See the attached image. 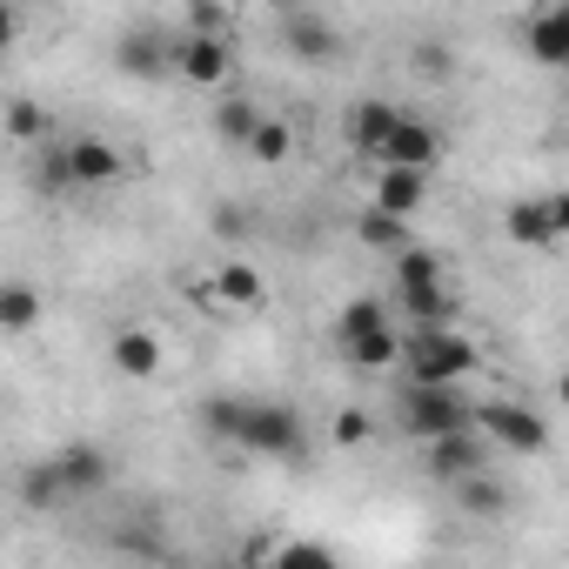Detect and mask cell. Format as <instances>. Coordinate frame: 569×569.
Masks as SVG:
<instances>
[{
    "mask_svg": "<svg viewBox=\"0 0 569 569\" xmlns=\"http://www.w3.org/2000/svg\"><path fill=\"white\" fill-rule=\"evenodd\" d=\"M396 369H402L409 389H456L462 376L482 369V356L462 329H409L396 342Z\"/></svg>",
    "mask_w": 569,
    "mask_h": 569,
    "instance_id": "cell-1",
    "label": "cell"
},
{
    "mask_svg": "<svg viewBox=\"0 0 569 569\" xmlns=\"http://www.w3.org/2000/svg\"><path fill=\"white\" fill-rule=\"evenodd\" d=\"M188 302L208 309V316H221V322H241V316L268 309V281H261V268H248V261H221V268H208L201 281H188Z\"/></svg>",
    "mask_w": 569,
    "mask_h": 569,
    "instance_id": "cell-2",
    "label": "cell"
},
{
    "mask_svg": "<svg viewBox=\"0 0 569 569\" xmlns=\"http://www.w3.org/2000/svg\"><path fill=\"white\" fill-rule=\"evenodd\" d=\"M396 422H402V436L409 442H442V436H462L469 429V402H462V389H396Z\"/></svg>",
    "mask_w": 569,
    "mask_h": 569,
    "instance_id": "cell-3",
    "label": "cell"
},
{
    "mask_svg": "<svg viewBox=\"0 0 569 569\" xmlns=\"http://www.w3.org/2000/svg\"><path fill=\"white\" fill-rule=\"evenodd\" d=\"M234 449H248V456H302V416H296L289 402H268V396H241Z\"/></svg>",
    "mask_w": 569,
    "mask_h": 569,
    "instance_id": "cell-4",
    "label": "cell"
},
{
    "mask_svg": "<svg viewBox=\"0 0 569 569\" xmlns=\"http://www.w3.org/2000/svg\"><path fill=\"white\" fill-rule=\"evenodd\" d=\"M469 429L496 449H516V456H542L549 449V422L529 409V402H482L469 409Z\"/></svg>",
    "mask_w": 569,
    "mask_h": 569,
    "instance_id": "cell-5",
    "label": "cell"
},
{
    "mask_svg": "<svg viewBox=\"0 0 569 569\" xmlns=\"http://www.w3.org/2000/svg\"><path fill=\"white\" fill-rule=\"evenodd\" d=\"M502 228L516 248H556L569 234V194H529L502 214Z\"/></svg>",
    "mask_w": 569,
    "mask_h": 569,
    "instance_id": "cell-6",
    "label": "cell"
},
{
    "mask_svg": "<svg viewBox=\"0 0 569 569\" xmlns=\"http://www.w3.org/2000/svg\"><path fill=\"white\" fill-rule=\"evenodd\" d=\"M436 161H442V134H436L422 114H409V108H402V121L389 128V141H382L376 168H409V174H429Z\"/></svg>",
    "mask_w": 569,
    "mask_h": 569,
    "instance_id": "cell-7",
    "label": "cell"
},
{
    "mask_svg": "<svg viewBox=\"0 0 569 569\" xmlns=\"http://www.w3.org/2000/svg\"><path fill=\"white\" fill-rule=\"evenodd\" d=\"M168 74H181V81H194V88H221V81L234 74V48H228V41L181 34V41L168 48Z\"/></svg>",
    "mask_w": 569,
    "mask_h": 569,
    "instance_id": "cell-8",
    "label": "cell"
},
{
    "mask_svg": "<svg viewBox=\"0 0 569 569\" xmlns=\"http://www.w3.org/2000/svg\"><path fill=\"white\" fill-rule=\"evenodd\" d=\"M54 154H61L68 188H101V181H114V174L128 168V161H121V148H114V141H101V134H74V141H61Z\"/></svg>",
    "mask_w": 569,
    "mask_h": 569,
    "instance_id": "cell-9",
    "label": "cell"
},
{
    "mask_svg": "<svg viewBox=\"0 0 569 569\" xmlns=\"http://www.w3.org/2000/svg\"><path fill=\"white\" fill-rule=\"evenodd\" d=\"M48 469H54V482H61V502L94 496V489H108V476H114V462H108L101 442H68L61 456H48Z\"/></svg>",
    "mask_w": 569,
    "mask_h": 569,
    "instance_id": "cell-10",
    "label": "cell"
},
{
    "mask_svg": "<svg viewBox=\"0 0 569 569\" xmlns=\"http://www.w3.org/2000/svg\"><path fill=\"white\" fill-rule=\"evenodd\" d=\"M274 28H281V41H289V54H302V61H336L342 54V28L329 14H316V8H289Z\"/></svg>",
    "mask_w": 569,
    "mask_h": 569,
    "instance_id": "cell-11",
    "label": "cell"
},
{
    "mask_svg": "<svg viewBox=\"0 0 569 569\" xmlns=\"http://www.w3.org/2000/svg\"><path fill=\"white\" fill-rule=\"evenodd\" d=\"M429 476L436 482H469V476H489V442L476 436V429H462V436H442V442H429Z\"/></svg>",
    "mask_w": 569,
    "mask_h": 569,
    "instance_id": "cell-12",
    "label": "cell"
},
{
    "mask_svg": "<svg viewBox=\"0 0 569 569\" xmlns=\"http://www.w3.org/2000/svg\"><path fill=\"white\" fill-rule=\"evenodd\" d=\"M396 121H402V108H396V101H382V94H362V101L349 108V121H342V128H349V148H356L362 161H376Z\"/></svg>",
    "mask_w": 569,
    "mask_h": 569,
    "instance_id": "cell-13",
    "label": "cell"
},
{
    "mask_svg": "<svg viewBox=\"0 0 569 569\" xmlns=\"http://www.w3.org/2000/svg\"><path fill=\"white\" fill-rule=\"evenodd\" d=\"M108 362H114L121 382H154L168 356H161V336H154V329H121V336L108 342Z\"/></svg>",
    "mask_w": 569,
    "mask_h": 569,
    "instance_id": "cell-14",
    "label": "cell"
},
{
    "mask_svg": "<svg viewBox=\"0 0 569 569\" xmlns=\"http://www.w3.org/2000/svg\"><path fill=\"white\" fill-rule=\"evenodd\" d=\"M429 201V174H409V168H376V214H396V221H409L416 208Z\"/></svg>",
    "mask_w": 569,
    "mask_h": 569,
    "instance_id": "cell-15",
    "label": "cell"
},
{
    "mask_svg": "<svg viewBox=\"0 0 569 569\" xmlns=\"http://www.w3.org/2000/svg\"><path fill=\"white\" fill-rule=\"evenodd\" d=\"M522 41H529V54H536L542 68H562V61H569V8H536V14L522 21Z\"/></svg>",
    "mask_w": 569,
    "mask_h": 569,
    "instance_id": "cell-16",
    "label": "cell"
},
{
    "mask_svg": "<svg viewBox=\"0 0 569 569\" xmlns=\"http://www.w3.org/2000/svg\"><path fill=\"white\" fill-rule=\"evenodd\" d=\"M396 296H402L409 329H449V322L462 316V302H456L449 281H436V289H396Z\"/></svg>",
    "mask_w": 569,
    "mask_h": 569,
    "instance_id": "cell-17",
    "label": "cell"
},
{
    "mask_svg": "<svg viewBox=\"0 0 569 569\" xmlns=\"http://www.w3.org/2000/svg\"><path fill=\"white\" fill-rule=\"evenodd\" d=\"M41 316H48V302L34 281H0V336H34Z\"/></svg>",
    "mask_w": 569,
    "mask_h": 569,
    "instance_id": "cell-18",
    "label": "cell"
},
{
    "mask_svg": "<svg viewBox=\"0 0 569 569\" xmlns=\"http://www.w3.org/2000/svg\"><path fill=\"white\" fill-rule=\"evenodd\" d=\"M168 48H174V41H161L154 28H128L114 61H121V74H141V81H154V74H168Z\"/></svg>",
    "mask_w": 569,
    "mask_h": 569,
    "instance_id": "cell-19",
    "label": "cell"
},
{
    "mask_svg": "<svg viewBox=\"0 0 569 569\" xmlns=\"http://www.w3.org/2000/svg\"><path fill=\"white\" fill-rule=\"evenodd\" d=\"M396 342H402V336H396V322H389V329L349 336V342H342V356H349V362H356L362 376H382V369H396Z\"/></svg>",
    "mask_w": 569,
    "mask_h": 569,
    "instance_id": "cell-20",
    "label": "cell"
},
{
    "mask_svg": "<svg viewBox=\"0 0 569 569\" xmlns=\"http://www.w3.org/2000/svg\"><path fill=\"white\" fill-rule=\"evenodd\" d=\"M254 128H261V108H254L248 94H221V101H214V134H221L228 148H248Z\"/></svg>",
    "mask_w": 569,
    "mask_h": 569,
    "instance_id": "cell-21",
    "label": "cell"
},
{
    "mask_svg": "<svg viewBox=\"0 0 569 569\" xmlns=\"http://www.w3.org/2000/svg\"><path fill=\"white\" fill-rule=\"evenodd\" d=\"M356 234H362V248H376V254H389V261L416 248V241H409V221H396V214H376V208L356 221Z\"/></svg>",
    "mask_w": 569,
    "mask_h": 569,
    "instance_id": "cell-22",
    "label": "cell"
},
{
    "mask_svg": "<svg viewBox=\"0 0 569 569\" xmlns=\"http://www.w3.org/2000/svg\"><path fill=\"white\" fill-rule=\"evenodd\" d=\"M289 148H296V128H289V121H274V114H261V128L248 134V161L281 168V161H289Z\"/></svg>",
    "mask_w": 569,
    "mask_h": 569,
    "instance_id": "cell-23",
    "label": "cell"
},
{
    "mask_svg": "<svg viewBox=\"0 0 569 569\" xmlns=\"http://www.w3.org/2000/svg\"><path fill=\"white\" fill-rule=\"evenodd\" d=\"M456 502H462V516H502L509 509V489L496 482V476H469V482H456Z\"/></svg>",
    "mask_w": 569,
    "mask_h": 569,
    "instance_id": "cell-24",
    "label": "cell"
},
{
    "mask_svg": "<svg viewBox=\"0 0 569 569\" xmlns=\"http://www.w3.org/2000/svg\"><path fill=\"white\" fill-rule=\"evenodd\" d=\"M194 422H201V436H208V442H228V449H234V422H241V396H208Z\"/></svg>",
    "mask_w": 569,
    "mask_h": 569,
    "instance_id": "cell-25",
    "label": "cell"
},
{
    "mask_svg": "<svg viewBox=\"0 0 569 569\" xmlns=\"http://www.w3.org/2000/svg\"><path fill=\"white\" fill-rule=\"evenodd\" d=\"M436 281H442V254H429V248L396 254V289H436Z\"/></svg>",
    "mask_w": 569,
    "mask_h": 569,
    "instance_id": "cell-26",
    "label": "cell"
},
{
    "mask_svg": "<svg viewBox=\"0 0 569 569\" xmlns=\"http://www.w3.org/2000/svg\"><path fill=\"white\" fill-rule=\"evenodd\" d=\"M369 329H389V309H382V302H369V296H362V302H349V309L336 316V336H342V342H349V336H369Z\"/></svg>",
    "mask_w": 569,
    "mask_h": 569,
    "instance_id": "cell-27",
    "label": "cell"
},
{
    "mask_svg": "<svg viewBox=\"0 0 569 569\" xmlns=\"http://www.w3.org/2000/svg\"><path fill=\"white\" fill-rule=\"evenodd\" d=\"M21 502H28V509H54V502H61V482H54V469H48V462L21 469Z\"/></svg>",
    "mask_w": 569,
    "mask_h": 569,
    "instance_id": "cell-28",
    "label": "cell"
},
{
    "mask_svg": "<svg viewBox=\"0 0 569 569\" xmlns=\"http://www.w3.org/2000/svg\"><path fill=\"white\" fill-rule=\"evenodd\" d=\"M8 134H14V141H48V108L14 101V108H8Z\"/></svg>",
    "mask_w": 569,
    "mask_h": 569,
    "instance_id": "cell-29",
    "label": "cell"
},
{
    "mask_svg": "<svg viewBox=\"0 0 569 569\" xmlns=\"http://www.w3.org/2000/svg\"><path fill=\"white\" fill-rule=\"evenodd\" d=\"M329 436H336V449H362V442L376 436V422H369L362 409H336V429H329Z\"/></svg>",
    "mask_w": 569,
    "mask_h": 569,
    "instance_id": "cell-30",
    "label": "cell"
},
{
    "mask_svg": "<svg viewBox=\"0 0 569 569\" xmlns=\"http://www.w3.org/2000/svg\"><path fill=\"white\" fill-rule=\"evenodd\" d=\"M274 569H336V556L322 542H289V549L274 556Z\"/></svg>",
    "mask_w": 569,
    "mask_h": 569,
    "instance_id": "cell-31",
    "label": "cell"
},
{
    "mask_svg": "<svg viewBox=\"0 0 569 569\" xmlns=\"http://www.w3.org/2000/svg\"><path fill=\"white\" fill-rule=\"evenodd\" d=\"M14 41H21V14L8 8V0H0V54H8Z\"/></svg>",
    "mask_w": 569,
    "mask_h": 569,
    "instance_id": "cell-32",
    "label": "cell"
},
{
    "mask_svg": "<svg viewBox=\"0 0 569 569\" xmlns=\"http://www.w3.org/2000/svg\"><path fill=\"white\" fill-rule=\"evenodd\" d=\"M241 228H254V221H248L241 208H221V234H241Z\"/></svg>",
    "mask_w": 569,
    "mask_h": 569,
    "instance_id": "cell-33",
    "label": "cell"
}]
</instances>
